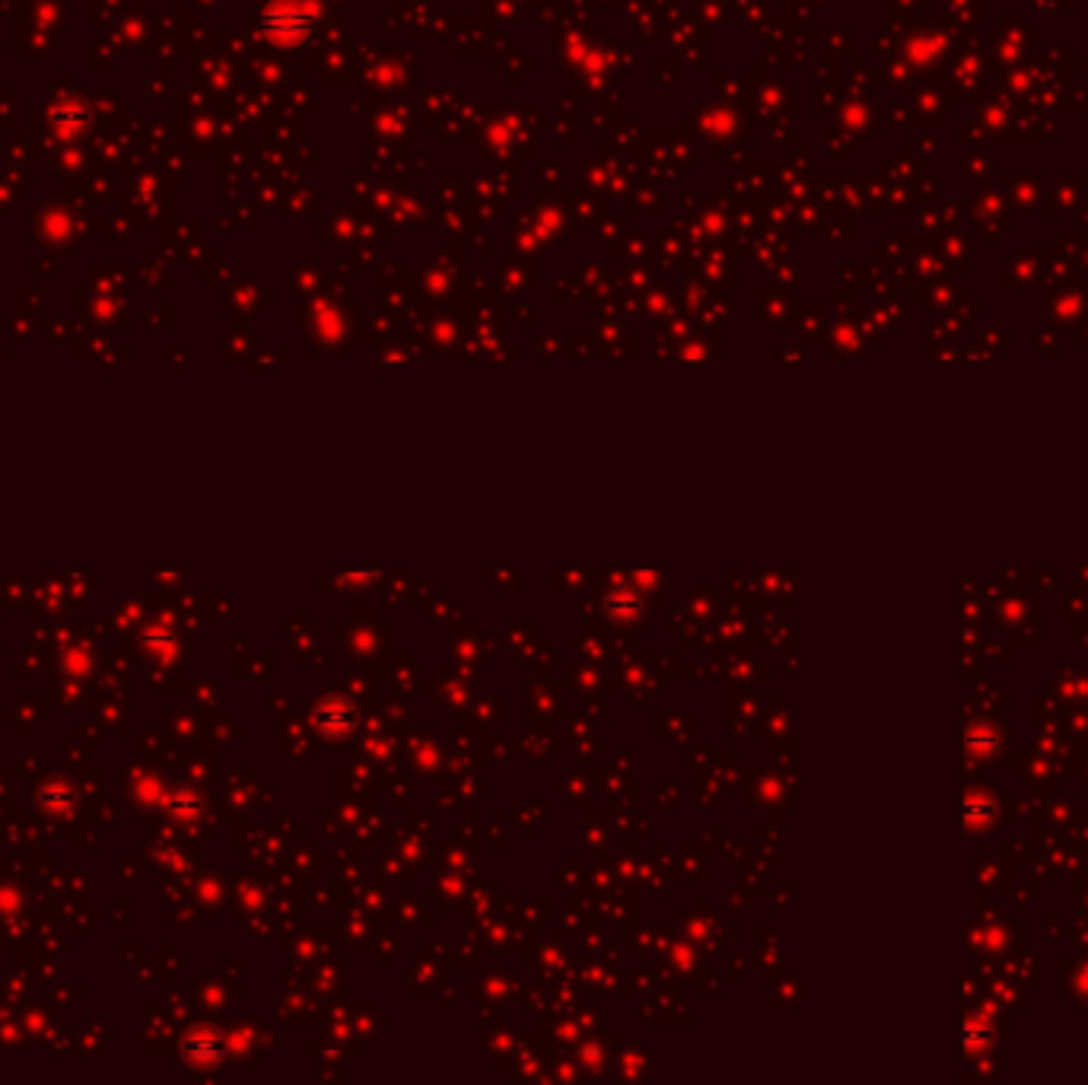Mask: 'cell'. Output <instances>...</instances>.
<instances>
[{
	"mask_svg": "<svg viewBox=\"0 0 1088 1085\" xmlns=\"http://www.w3.org/2000/svg\"><path fill=\"white\" fill-rule=\"evenodd\" d=\"M42 802H45V809H67V806H74V793L67 784L55 780V784L42 789Z\"/></svg>",
	"mask_w": 1088,
	"mask_h": 1085,
	"instance_id": "3957f363",
	"label": "cell"
},
{
	"mask_svg": "<svg viewBox=\"0 0 1088 1085\" xmlns=\"http://www.w3.org/2000/svg\"><path fill=\"white\" fill-rule=\"evenodd\" d=\"M312 717H315V723L322 726V732H329V735L351 732L357 723V710L347 700H322Z\"/></svg>",
	"mask_w": 1088,
	"mask_h": 1085,
	"instance_id": "6da1fadb",
	"label": "cell"
},
{
	"mask_svg": "<svg viewBox=\"0 0 1088 1085\" xmlns=\"http://www.w3.org/2000/svg\"><path fill=\"white\" fill-rule=\"evenodd\" d=\"M181 1056L188 1063H217L223 1056V1041L211 1031H191L181 1044Z\"/></svg>",
	"mask_w": 1088,
	"mask_h": 1085,
	"instance_id": "7a4b0ae2",
	"label": "cell"
}]
</instances>
